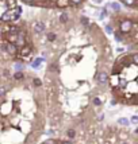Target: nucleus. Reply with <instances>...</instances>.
I'll use <instances>...</instances> for the list:
<instances>
[{
    "mask_svg": "<svg viewBox=\"0 0 138 144\" xmlns=\"http://www.w3.org/2000/svg\"><path fill=\"white\" fill-rule=\"evenodd\" d=\"M33 82H34V85H35V86H42V81L41 80H39V78H34L33 80Z\"/></svg>",
    "mask_w": 138,
    "mask_h": 144,
    "instance_id": "19",
    "label": "nucleus"
},
{
    "mask_svg": "<svg viewBox=\"0 0 138 144\" xmlns=\"http://www.w3.org/2000/svg\"><path fill=\"white\" fill-rule=\"evenodd\" d=\"M61 144H73L72 141H69V140H66V141H62Z\"/></svg>",
    "mask_w": 138,
    "mask_h": 144,
    "instance_id": "27",
    "label": "nucleus"
},
{
    "mask_svg": "<svg viewBox=\"0 0 138 144\" xmlns=\"http://www.w3.org/2000/svg\"><path fill=\"white\" fill-rule=\"evenodd\" d=\"M96 82L100 84V85H107L110 82V77L106 71H100V73H96V77H95Z\"/></svg>",
    "mask_w": 138,
    "mask_h": 144,
    "instance_id": "1",
    "label": "nucleus"
},
{
    "mask_svg": "<svg viewBox=\"0 0 138 144\" xmlns=\"http://www.w3.org/2000/svg\"><path fill=\"white\" fill-rule=\"evenodd\" d=\"M81 23L84 26H89V19L87 18V16H81Z\"/></svg>",
    "mask_w": 138,
    "mask_h": 144,
    "instance_id": "15",
    "label": "nucleus"
},
{
    "mask_svg": "<svg viewBox=\"0 0 138 144\" xmlns=\"http://www.w3.org/2000/svg\"><path fill=\"white\" fill-rule=\"evenodd\" d=\"M106 32H107V34H112V27L111 26H106Z\"/></svg>",
    "mask_w": 138,
    "mask_h": 144,
    "instance_id": "23",
    "label": "nucleus"
},
{
    "mask_svg": "<svg viewBox=\"0 0 138 144\" xmlns=\"http://www.w3.org/2000/svg\"><path fill=\"white\" fill-rule=\"evenodd\" d=\"M42 61H43V58H37L33 63H31V66H33V69H38L39 67V65L42 63Z\"/></svg>",
    "mask_w": 138,
    "mask_h": 144,
    "instance_id": "10",
    "label": "nucleus"
},
{
    "mask_svg": "<svg viewBox=\"0 0 138 144\" xmlns=\"http://www.w3.org/2000/svg\"><path fill=\"white\" fill-rule=\"evenodd\" d=\"M93 105H96V106H100L102 105V100L99 97H95V98H93Z\"/></svg>",
    "mask_w": 138,
    "mask_h": 144,
    "instance_id": "16",
    "label": "nucleus"
},
{
    "mask_svg": "<svg viewBox=\"0 0 138 144\" xmlns=\"http://www.w3.org/2000/svg\"><path fill=\"white\" fill-rule=\"evenodd\" d=\"M15 69H16V71H22L25 66H23V63H15Z\"/></svg>",
    "mask_w": 138,
    "mask_h": 144,
    "instance_id": "18",
    "label": "nucleus"
},
{
    "mask_svg": "<svg viewBox=\"0 0 138 144\" xmlns=\"http://www.w3.org/2000/svg\"><path fill=\"white\" fill-rule=\"evenodd\" d=\"M23 78H25V74H23L22 71H16V73L14 74V80H15V81H21V80H23Z\"/></svg>",
    "mask_w": 138,
    "mask_h": 144,
    "instance_id": "11",
    "label": "nucleus"
},
{
    "mask_svg": "<svg viewBox=\"0 0 138 144\" xmlns=\"http://www.w3.org/2000/svg\"><path fill=\"white\" fill-rule=\"evenodd\" d=\"M66 135H68V137H69V139H73L74 136H76V131H74V129H68Z\"/></svg>",
    "mask_w": 138,
    "mask_h": 144,
    "instance_id": "14",
    "label": "nucleus"
},
{
    "mask_svg": "<svg viewBox=\"0 0 138 144\" xmlns=\"http://www.w3.org/2000/svg\"><path fill=\"white\" fill-rule=\"evenodd\" d=\"M33 30H34V32H37V34H42L43 31H45V23L43 22H35L33 24Z\"/></svg>",
    "mask_w": 138,
    "mask_h": 144,
    "instance_id": "4",
    "label": "nucleus"
},
{
    "mask_svg": "<svg viewBox=\"0 0 138 144\" xmlns=\"http://www.w3.org/2000/svg\"><path fill=\"white\" fill-rule=\"evenodd\" d=\"M115 41H116V42H122V41H123V39H122L121 32H115Z\"/></svg>",
    "mask_w": 138,
    "mask_h": 144,
    "instance_id": "21",
    "label": "nucleus"
},
{
    "mask_svg": "<svg viewBox=\"0 0 138 144\" xmlns=\"http://www.w3.org/2000/svg\"><path fill=\"white\" fill-rule=\"evenodd\" d=\"M130 123H131V124H138V116H133Z\"/></svg>",
    "mask_w": 138,
    "mask_h": 144,
    "instance_id": "22",
    "label": "nucleus"
},
{
    "mask_svg": "<svg viewBox=\"0 0 138 144\" xmlns=\"http://www.w3.org/2000/svg\"><path fill=\"white\" fill-rule=\"evenodd\" d=\"M6 7L8 10H14V8H16V0H6Z\"/></svg>",
    "mask_w": 138,
    "mask_h": 144,
    "instance_id": "6",
    "label": "nucleus"
},
{
    "mask_svg": "<svg viewBox=\"0 0 138 144\" xmlns=\"http://www.w3.org/2000/svg\"><path fill=\"white\" fill-rule=\"evenodd\" d=\"M123 3L126 6H130V7L137 6V0H123Z\"/></svg>",
    "mask_w": 138,
    "mask_h": 144,
    "instance_id": "12",
    "label": "nucleus"
},
{
    "mask_svg": "<svg viewBox=\"0 0 138 144\" xmlns=\"http://www.w3.org/2000/svg\"><path fill=\"white\" fill-rule=\"evenodd\" d=\"M70 4V0H57V7H68Z\"/></svg>",
    "mask_w": 138,
    "mask_h": 144,
    "instance_id": "8",
    "label": "nucleus"
},
{
    "mask_svg": "<svg viewBox=\"0 0 138 144\" xmlns=\"http://www.w3.org/2000/svg\"><path fill=\"white\" fill-rule=\"evenodd\" d=\"M118 124H121V125H123V127H129L131 123L129 121V119H126V117H121V119H118Z\"/></svg>",
    "mask_w": 138,
    "mask_h": 144,
    "instance_id": "7",
    "label": "nucleus"
},
{
    "mask_svg": "<svg viewBox=\"0 0 138 144\" xmlns=\"http://www.w3.org/2000/svg\"><path fill=\"white\" fill-rule=\"evenodd\" d=\"M31 51H33L31 46H30V45H26L25 47H22V49H21V51H19V54H21V57H23V58H27V57H30V55H31Z\"/></svg>",
    "mask_w": 138,
    "mask_h": 144,
    "instance_id": "5",
    "label": "nucleus"
},
{
    "mask_svg": "<svg viewBox=\"0 0 138 144\" xmlns=\"http://www.w3.org/2000/svg\"><path fill=\"white\" fill-rule=\"evenodd\" d=\"M60 22H61V23H66V22H68V14H66V12L61 14V16H60Z\"/></svg>",
    "mask_w": 138,
    "mask_h": 144,
    "instance_id": "13",
    "label": "nucleus"
},
{
    "mask_svg": "<svg viewBox=\"0 0 138 144\" xmlns=\"http://www.w3.org/2000/svg\"><path fill=\"white\" fill-rule=\"evenodd\" d=\"M108 7H111V8L115 11V12H118V11H121V4L119 3H116V2H112V3H110Z\"/></svg>",
    "mask_w": 138,
    "mask_h": 144,
    "instance_id": "9",
    "label": "nucleus"
},
{
    "mask_svg": "<svg viewBox=\"0 0 138 144\" xmlns=\"http://www.w3.org/2000/svg\"><path fill=\"white\" fill-rule=\"evenodd\" d=\"M70 2H72L73 3V4H81V3H83V0H70Z\"/></svg>",
    "mask_w": 138,
    "mask_h": 144,
    "instance_id": "24",
    "label": "nucleus"
},
{
    "mask_svg": "<svg viewBox=\"0 0 138 144\" xmlns=\"http://www.w3.org/2000/svg\"><path fill=\"white\" fill-rule=\"evenodd\" d=\"M92 2H93V3H95V4H100V3H102V2H103V0H92Z\"/></svg>",
    "mask_w": 138,
    "mask_h": 144,
    "instance_id": "26",
    "label": "nucleus"
},
{
    "mask_svg": "<svg viewBox=\"0 0 138 144\" xmlns=\"http://www.w3.org/2000/svg\"><path fill=\"white\" fill-rule=\"evenodd\" d=\"M2 49L6 50L10 55H16V54H18V46L15 43H6V45L2 46Z\"/></svg>",
    "mask_w": 138,
    "mask_h": 144,
    "instance_id": "2",
    "label": "nucleus"
},
{
    "mask_svg": "<svg viewBox=\"0 0 138 144\" xmlns=\"http://www.w3.org/2000/svg\"><path fill=\"white\" fill-rule=\"evenodd\" d=\"M130 57H131V61L134 62V63L138 65V54H131Z\"/></svg>",
    "mask_w": 138,
    "mask_h": 144,
    "instance_id": "20",
    "label": "nucleus"
},
{
    "mask_svg": "<svg viewBox=\"0 0 138 144\" xmlns=\"http://www.w3.org/2000/svg\"><path fill=\"white\" fill-rule=\"evenodd\" d=\"M23 2L27 3V4H33V3H34V0H23Z\"/></svg>",
    "mask_w": 138,
    "mask_h": 144,
    "instance_id": "25",
    "label": "nucleus"
},
{
    "mask_svg": "<svg viewBox=\"0 0 138 144\" xmlns=\"http://www.w3.org/2000/svg\"><path fill=\"white\" fill-rule=\"evenodd\" d=\"M131 22L130 20H123L119 24V30H121V32H129L130 30H131Z\"/></svg>",
    "mask_w": 138,
    "mask_h": 144,
    "instance_id": "3",
    "label": "nucleus"
},
{
    "mask_svg": "<svg viewBox=\"0 0 138 144\" xmlns=\"http://www.w3.org/2000/svg\"><path fill=\"white\" fill-rule=\"evenodd\" d=\"M54 39H56V34H54V32H49V34H48V41L53 42Z\"/></svg>",
    "mask_w": 138,
    "mask_h": 144,
    "instance_id": "17",
    "label": "nucleus"
}]
</instances>
